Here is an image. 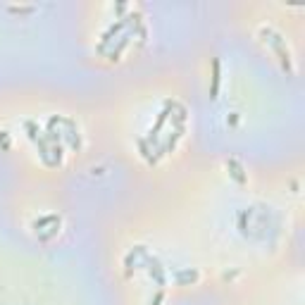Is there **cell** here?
Wrapping results in <instances>:
<instances>
[{"mask_svg":"<svg viewBox=\"0 0 305 305\" xmlns=\"http://www.w3.org/2000/svg\"><path fill=\"white\" fill-rule=\"evenodd\" d=\"M260 36H265V43H269L272 50L279 55L281 67H284L286 72H293V65H291V53H288V48H286V41L281 39V34H276V31L269 29V27H260Z\"/></svg>","mask_w":305,"mask_h":305,"instance_id":"cell-1","label":"cell"},{"mask_svg":"<svg viewBox=\"0 0 305 305\" xmlns=\"http://www.w3.org/2000/svg\"><path fill=\"white\" fill-rule=\"evenodd\" d=\"M136 17H138V15L119 17V22H115V24H112V27H110V29L105 31V34H103V41H100L98 50H105V48H108V43H110V41H115V36H117L119 31H122V29H127V27H129V22H131V20H136Z\"/></svg>","mask_w":305,"mask_h":305,"instance_id":"cell-2","label":"cell"},{"mask_svg":"<svg viewBox=\"0 0 305 305\" xmlns=\"http://www.w3.org/2000/svg\"><path fill=\"white\" fill-rule=\"evenodd\" d=\"M226 169H229V177L234 179L236 184H248V174H246V169H243V165L238 162L236 158H229L226 160Z\"/></svg>","mask_w":305,"mask_h":305,"instance_id":"cell-3","label":"cell"},{"mask_svg":"<svg viewBox=\"0 0 305 305\" xmlns=\"http://www.w3.org/2000/svg\"><path fill=\"white\" fill-rule=\"evenodd\" d=\"M143 262H146L150 276H153V279H155L160 286H165V269H162V265H160L158 260H155V257H150L148 253H143Z\"/></svg>","mask_w":305,"mask_h":305,"instance_id":"cell-4","label":"cell"},{"mask_svg":"<svg viewBox=\"0 0 305 305\" xmlns=\"http://www.w3.org/2000/svg\"><path fill=\"white\" fill-rule=\"evenodd\" d=\"M219 84H222V65L219 58L212 60V81H210V98L215 100L219 96Z\"/></svg>","mask_w":305,"mask_h":305,"instance_id":"cell-5","label":"cell"},{"mask_svg":"<svg viewBox=\"0 0 305 305\" xmlns=\"http://www.w3.org/2000/svg\"><path fill=\"white\" fill-rule=\"evenodd\" d=\"M48 224H60V217L58 215L41 217V219H36V222H34V229H36V231H41L43 226H48Z\"/></svg>","mask_w":305,"mask_h":305,"instance_id":"cell-6","label":"cell"},{"mask_svg":"<svg viewBox=\"0 0 305 305\" xmlns=\"http://www.w3.org/2000/svg\"><path fill=\"white\" fill-rule=\"evenodd\" d=\"M174 279H177V281H196L198 272H196V269H184V272H177Z\"/></svg>","mask_w":305,"mask_h":305,"instance_id":"cell-7","label":"cell"},{"mask_svg":"<svg viewBox=\"0 0 305 305\" xmlns=\"http://www.w3.org/2000/svg\"><path fill=\"white\" fill-rule=\"evenodd\" d=\"M34 10H36L34 5H29V8H17V5H12L10 8V12H15V15H17V12H20V15H29V12H34Z\"/></svg>","mask_w":305,"mask_h":305,"instance_id":"cell-8","label":"cell"},{"mask_svg":"<svg viewBox=\"0 0 305 305\" xmlns=\"http://www.w3.org/2000/svg\"><path fill=\"white\" fill-rule=\"evenodd\" d=\"M162 300H165V293H162V291H158V293H155V298H153V303H150V305H160V303H162Z\"/></svg>","mask_w":305,"mask_h":305,"instance_id":"cell-9","label":"cell"}]
</instances>
